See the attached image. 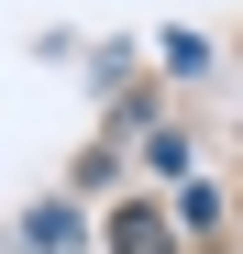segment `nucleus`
Segmentation results:
<instances>
[{
	"label": "nucleus",
	"instance_id": "nucleus-1",
	"mask_svg": "<svg viewBox=\"0 0 243 254\" xmlns=\"http://www.w3.org/2000/svg\"><path fill=\"white\" fill-rule=\"evenodd\" d=\"M66 243H77V210H66V199L22 210V254H66Z\"/></svg>",
	"mask_w": 243,
	"mask_h": 254
},
{
	"label": "nucleus",
	"instance_id": "nucleus-2",
	"mask_svg": "<svg viewBox=\"0 0 243 254\" xmlns=\"http://www.w3.org/2000/svg\"><path fill=\"white\" fill-rule=\"evenodd\" d=\"M111 254H166V221L155 210H111Z\"/></svg>",
	"mask_w": 243,
	"mask_h": 254
}]
</instances>
